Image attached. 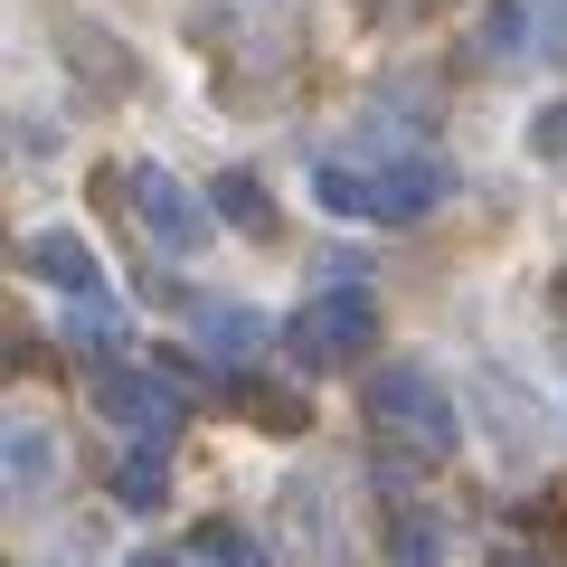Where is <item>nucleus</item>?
I'll return each instance as SVG.
<instances>
[{
  "label": "nucleus",
  "instance_id": "obj_1",
  "mask_svg": "<svg viewBox=\"0 0 567 567\" xmlns=\"http://www.w3.org/2000/svg\"><path fill=\"white\" fill-rule=\"evenodd\" d=\"M454 189V171L435 152H406V162H379V171H350V162H322L312 171V199L331 218H379V227H416L435 218V199Z\"/></svg>",
  "mask_w": 567,
  "mask_h": 567
},
{
  "label": "nucleus",
  "instance_id": "obj_2",
  "mask_svg": "<svg viewBox=\"0 0 567 567\" xmlns=\"http://www.w3.org/2000/svg\"><path fill=\"white\" fill-rule=\"evenodd\" d=\"M369 425H379V445L416 454V464H454L464 454V416H454L445 379L416 360H388L379 379H369Z\"/></svg>",
  "mask_w": 567,
  "mask_h": 567
},
{
  "label": "nucleus",
  "instance_id": "obj_3",
  "mask_svg": "<svg viewBox=\"0 0 567 567\" xmlns=\"http://www.w3.org/2000/svg\"><path fill=\"white\" fill-rule=\"evenodd\" d=\"M369 341H379V293H369V284H331V293H312V303L284 322V360L303 369V379L350 369Z\"/></svg>",
  "mask_w": 567,
  "mask_h": 567
},
{
  "label": "nucleus",
  "instance_id": "obj_4",
  "mask_svg": "<svg viewBox=\"0 0 567 567\" xmlns=\"http://www.w3.org/2000/svg\"><path fill=\"white\" fill-rule=\"evenodd\" d=\"M95 406L104 425H123V454H171L181 435V388L162 369H95Z\"/></svg>",
  "mask_w": 567,
  "mask_h": 567
},
{
  "label": "nucleus",
  "instance_id": "obj_5",
  "mask_svg": "<svg viewBox=\"0 0 567 567\" xmlns=\"http://www.w3.org/2000/svg\"><path fill=\"white\" fill-rule=\"evenodd\" d=\"M123 189H133V227L162 246V256H199V246H208V208L189 199L162 162H133V171H123Z\"/></svg>",
  "mask_w": 567,
  "mask_h": 567
},
{
  "label": "nucleus",
  "instance_id": "obj_6",
  "mask_svg": "<svg viewBox=\"0 0 567 567\" xmlns=\"http://www.w3.org/2000/svg\"><path fill=\"white\" fill-rule=\"evenodd\" d=\"M284 548L303 567H360L341 539V502H331V483H312V473H293L284 483Z\"/></svg>",
  "mask_w": 567,
  "mask_h": 567
},
{
  "label": "nucleus",
  "instance_id": "obj_7",
  "mask_svg": "<svg viewBox=\"0 0 567 567\" xmlns=\"http://www.w3.org/2000/svg\"><path fill=\"white\" fill-rule=\"evenodd\" d=\"M189 331H199V350H208V360H227L237 379L265 360V341H275V322H265L256 303H227V293H199V303H189Z\"/></svg>",
  "mask_w": 567,
  "mask_h": 567
},
{
  "label": "nucleus",
  "instance_id": "obj_8",
  "mask_svg": "<svg viewBox=\"0 0 567 567\" xmlns=\"http://www.w3.org/2000/svg\"><path fill=\"white\" fill-rule=\"evenodd\" d=\"M303 0H199V39L237 48V58H275Z\"/></svg>",
  "mask_w": 567,
  "mask_h": 567
},
{
  "label": "nucleus",
  "instance_id": "obj_9",
  "mask_svg": "<svg viewBox=\"0 0 567 567\" xmlns=\"http://www.w3.org/2000/svg\"><path fill=\"white\" fill-rule=\"evenodd\" d=\"M20 265L39 284H58V293H76V303H104V265H95V246H85L76 227H39V237H20Z\"/></svg>",
  "mask_w": 567,
  "mask_h": 567
},
{
  "label": "nucleus",
  "instance_id": "obj_10",
  "mask_svg": "<svg viewBox=\"0 0 567 567\" xmlns=\"http://www.w3.org/2000/svg\"><path fill=\"white\" fill-rule=\"evenodd\" d=\"M58 48H66V76H76V85H95V95H133V76H142V66L123 58V39H114V29L66 20V29H58Z\"/></svg>",
  "mask_w": 567,
  "mask_h": 567
},
{
  "label": "nucleus",
  "instance_id": "obj_11",
  "mask_svg": "<svg viewBox=\"0 0 567 567\" xmlns=\"http://www.w3.org/2000/svg\"><path fill=\"white\" fill-rule=\"evenodd\" d=\"M539 48V29H529V0H483V20H473V58L483 66H511Z\"/></svg>",
  "mask_w": 567,
  "mask_h": 567
},
{
  "label": "nucleus",
  "instance_id": "obj_12",
  "mask_svg": "<svg viewBox=\"0 0 567 567\" xmlns=\"http://www.w3.org/2000/svg\"><path fill=\"white\" fill-rule=\"evenodd\" d=\"M0 464H10V502H48V483H58V445H48V425H10Z\"/></svg>",
  "mask_w": 567,
  "mask_h": 567
},
{
  "label": "nucleus",
  "instance_id": "obj_13",
  "mask_svg": "<svg viewBox=\"0 0 567 567\" xmlns=\"http://www.w3.org/2000/svg\"><path fill=\"white\" fill-rule=\"evenodd\" d=\"M208 199H218L227 227H246V237H275V199H265L256 171H218V189H208Z\"/></svg>",
  "mask_w": 567,
  "mask_h": 567
},
{
  "label": "nucleus",
  "instance_id": "obj_14",
  "mask_svg": "<svg viewBox=\"0 0 567 567\" xmlns=\"http://www.w3.org/2000/svg\"><path fill=\"white\" fill-rule=\"evenodd\" d=\"M181 558H189V567H265V548L246 539L237 520H199V529H189V548H181Z\"/></svg>",
  "mask_w": 567,
  "mask_h": 567
},
{
  "label": "nucleus",
  "instance_id": "obj_15",
  "mask_svg": "<svg viewBox=\"0 0 567 567\" xmlns=\"http://www.w3.org/2000/svg\"><path fill=\"white\" fill-rule=\"evenodd\" d=\"M162 492H171V454H123L114 464V502L123 511H162Z\"/></svg>",
  "mask_w": 567,
  "mask_h": 567
},
{
  "label": "nucleus",
  "instance_id": "obj_16",
  "mask_svg": "<svg viewBox=\"0 0 567 567\" xmlns=\"http://www.w3.org/2000/svg\"><path fill=\"white\" fill-rule=\"evenodd\" d=\"M237 398L265 416V435H303V398L293 388H265V379H237Z\"/></svg>",
  "mask_w": 567,
  "mask_h": 567
},
{
  "label": "nucleus",
  "instance_id": "obj_17",
  "mask_svg": "<svg viewBox=\"0 0 567 567\" xmlns=\"http://www.w3.org/2000/svg\"><path fill=\"white\" fill-rule=\"evenodd\" d=\"M529 162L567 171V95H558V104H539V123H529Z\"/></svg>",
  "mask_w": 567,
  "mask_h": 567
},
{
  "label": "nucleus",
  "instance_id": "obj_18",
  "mask_svg": "<svg viewBox=\"0 0 567 567\" xmlns=\"http://www.w3.org/2000/svg\"><path fill=\"white\" fill-rule=\"evenodd\" d=\"M445 558V529L425 520V511H406V529H398V567H435Z\"/></svg>",
  "mask_w": 567,
  "mask_h": 567
},
{
  "label": "nucleus",
  "instance_id": "obj_19",
  "mask_svg": "<svg viewBox=\"0 0 567 567\" xmlns=\"http://www.w3.org/2000/svg\"><path fill=\"white\" fill-rule=\"evenodd\" d=\"M492 567H567V539H502Z\"/></svg>",
  "mask_w": 567,
  "mask_h": 567
},
{
  "label": "nucleus",
  "instance_id": "obj_20",
  "mask_svg": "<svg viewBox=\"0 0 567 567\" xmlns=\"http://www.w3.org/2000/svg\"><path fill=\"white\" fill-rule=\"evenodd\" d=\"M529 29H539V58L567 66V0H529Z\"/></svg>",
  "mask_w": 567,
  "mask_h": 567
},
{
  "label": "nucleus",
  "instance_id": "obj_21",
  "mask_svg": "<svg viewBox=\"0 0 567 567\" xmlns=\"http://www.w3.org/2000/svg\"><path fill=\"white\" fill-rule=\"evenodd\" d=\"M425 10H445V0H360V20H379V29H416Z\"/></svg>",
  "mask_w": 567,
  "mask_h": 567
},
{
  "label": "nucleus",
  "instance_id": "obj_22",
  "mask_svg": "<svg viewBox=\"0 0 567 567\" xmlns=\"http://www.w3.org/2000/svg\"><path fill=\"white\" fill-rule=\"evenodd\" d=\"M123 567H189V558H171V548H133Z\"/></svg>",
  "mask_w": 567,
  "mask_h": 567
},
{
  "label": "nucleus",
  "instance_id": "obj_23",
  "mask_svg": "<svg viewBox=\"0 0 567 567\" xmlns=\"http://www.w3.org/2000/svg\"><path fill=\"white\" fill-rule=\"evenodd\" d=\"M558 303H567V265H558Z\"/></svg>",
  "mask_w": 567,
  "mask_h": 567
},
{
  "label": "nucleus",
  "instance_id": "obj_24",
  "mask_svg": "<svg viewBox=\"0 0 567 567\" xmlns=\"http://www.w3.org/2000/svg\"><path fill=\"white\" fill-rule=\"evenodd\" d=\"M39 567H58V558H39Z\"/></svg>",
  "mask_w": 567,
  "mask_h": 567
}]
</instances>
